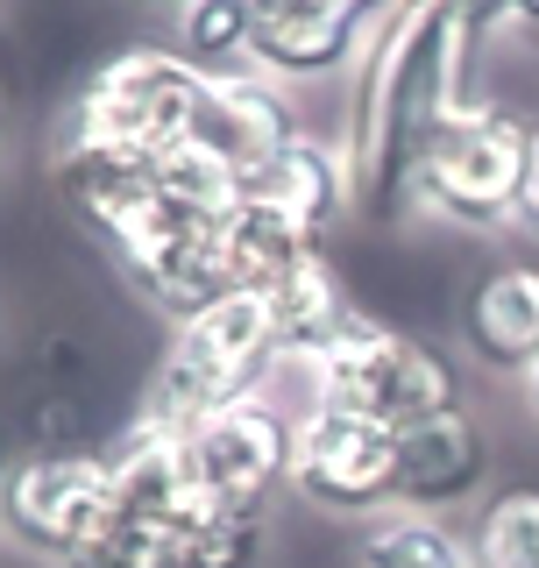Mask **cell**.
Returning a JSON list of instances; mask_svg holds the SVG:
<instances>
[{
    "mask_svg": "<svg viewBox=\"0 0 539 568\" xmlns=\"http://www.w3.org/2000/svg\"><path fill=\"white\" fill-rule=\"evenodd\" d=\"M476 50V29L461 0H390L369 29L363 71L348 106V171L355 213L376 227H398L419 213V156L440 135V121L461 100V64Z\"/></svg>",
    "mask_w": 539,
    "mask_h": 568,
    "instance_id": "6da1fadb",
    "label": "cell"
},
{
    "mask_svg": "<svg viewBox=\"0 0 539 568\" xmlns=\"http://www.w3.org/2000/svg\"><path fill=\"white\" fill-rule=\"evenodd\" d=\"M277 363H284V348H277V327H270V298L263 292H227V298H213L206 313H192V320L171 327V348L150 377L142 413H156L171 426H200V419L221 413V405L256 398Z\"/></svg>",
    "mask_w": 539,
    "mask_h": 568,
    "instance_id": "7a4b0ae2",
    "label": "cell"
},
{
    "mask_svg": "<svg viewBox=\"0 0 539 568\" xmlns=\"http://www.w3.org/2000/svg\"><path fill=\"white\" fill-rule=\"evenodd\" d=\"M305 369H313V405L363 413L376 426H390V434H405V426H419V419L455 413V405H461L455 363H447L440 348L411 342L405 327L376 320V313H355Z\"/></svg>",
    "mask_w": 539,
    "mask_h": 568,
    "instance_id": "3957f363",
    "label": "cell"
},
{
    "mask_svg": "<svg viewBox=\"0 0 539 568\" xmlns=\"http://www.w3.org/2000/svg\"><path fill=\"white\" fill-rule=\"evenodd\" d=\"M200 93H206L200 64H185L164 43H129L114 58H100V71L79 85L58 135L106 142V150H129V156H164L177 142H192Z\"/></svg>",
    "mask_w": 539,
    "mask_h": 568,
    "instance_id": "277c9868",
    "label": "cell"
},
{
    "mask_svg": "<svg viewBox=\"0 0 539 568\" xmlns=\"http://www.w3.org/2000/svg\"><path fill=\"white\" fill-rule=\"evenodd\" d=\"M526 150H532V129L518 114L490 100H461L419 156V213H440L447 227H476V235L518 221Z\"/></svg>",
    "mask_w": 539,
    "mask_h": 568,
    "instance_id": "5b68a950",
    "label": "cell"
},
{
    "mask_svg": "<svg viewBox=\"0 0 539 568\" xmlns=\"http://www.w3.org/2000/svg\"><path fill=\"white\" fill-rule=\"evenodd\" d=\"M114 519V484L93 448H35L8 462L0 484V532L35 561H71L93 532Z\"/></svg>",
    "mask_w": 539,
    "mask_h": 568,
    "instance_id": "8992f818",
    "label": "cell"
},
{
    "mask_svg": "<svg viewBox=\"0 0 539 568\" xmlns=\"http://www.w3.org/2000/svg\"><path fill=\"white\" fill-rule=\"evenodd\" d=\"M292 434H298V419L284 405H270V390H256L242 405H221L213 419L185 426L192 505L270 511V497L292 490Z\"/></svg>",
    "mask_w": 539,
    "mask_h": 568,
    "instance_id": "52a82bcc",
    "label": "cell"
},
{
    "mask_svg": "<svg viewBox=\"0 0 539 568\" xmlns=\"http://www.w3.org/2000/svg\"><path fill=\"white\" fill-rule=\"evenodd\" d=\"M292 490L334 519H376L398 505V434L363 413L313 405L292 434Z\"/></svg>",
    "mask_w": 539,
    "mask_h": 568,
    "instance_id": "ba28073f",
    "label": "cell"
},
{
    "mask_svg": "<svg viewBox=\"0 0 539 568\" xmlns=\"http://www.w3.org/2000/svg\"><path fill=\"white\" fill-rule=\"evenodd\" d=\"M114 263L135 277V292L150 298L156 313H171V327L235 292V277H227V248H221V221L185 213L171 192H164V213H156L142 235H129L114 248Z\"/></svg>",
    "mask_w": 539,
    "mask_h": 568,
    "instance_id": "9c48e42d",
    "label": "cell"
},
{
    "mask_svg": "<svg viewBox=\"0 0 539 568\" xmlns=\"http://www.w3.org/2000/svg\"><path fill=\"white\" fill-rule=\"evenodd\" d=\"M384 0H256V50L248 64L277 85L334 79L369 50Z\"/></svg>",
    "mask_w": 539,
    "mask_h": 568,
    "instance_id": "30bf717a",
    "label": "cell"
},
{
    "mask_svg": "<svg viewBox=\"0 0 539 568\" xmlns=\"http://www.w3.org/2000/svg\"><path fill=\"white\" fill-rule=\"evenodd\" d=\"M292 135H305L298 106H292V93H284L277 79H263L256 64L248 71H213L206 79L200 114H192V142H206L213 156H227V164L242 171V185H248V171L270 164Z\"/></svg>",
    "mask_w": 539,
    "mask_h": 568,
    "instance_id": "8fae6325",
    "label": "cell"
},
{
    "mask_svg": "<svg viewBox=\"0 0 539 568\" xmlns=\"http://www.w3.org/2000/svg\"><path fill=\"white\" fill-rule=\"evenodd\" d=\"M461 348L482 369L526 384L539 369V256L490 263L461 298Z\"/></svg>",
    "mask_w": 539,
    "mask_h": 568,
    "instance_id": "7c38bea8",
    "label": "cell"
},
{
    "mask_svg": "<svg viewBox=\"0 0 539 568\" xmlns=\"http://www.w3.org/2000/svg\"><path fill=\"white\" fill-rule=\"evenodd\" d=\"M482 476H490V440L469 419V405L434 413L398 434V505L405 511H434L440 519V511L469 505L482 490Z\"/></svg>",
    "mask_w": 539,
    "mask_h": 568,
    "instance_id": "4fadbf2b",
    "label": "cell"
},
{
    "mask_svg": "<svg viewBox=\"0 0 539 568\" xmlns=\"http://www.w3.org/2000/svg\"><path fill=\"white\" fill-rule=\"evenodd\" d=\"M100 462H106V484H114V511H129V519H156V526H177L192 511L185 426H171L156 413H135L100 448Z\"/></svg>",
    "mask_w": 539,
    "mask_h": 568,
    "instance_id": "5bb4252c",
    "label": "cell"
},
{
    "mask_svg": "<svg viewBox=\"0 0 539 568\" xmlns=\"http://www.w3.org/2000/svg\"><path fill=\"white\" fill-rule=\"evenodd\" d=\"M242 200H263L277 213H292L298 227L327 235L334 221L355 213V171H348V150L340 142H319V135H292L270 164L248 171Z\"/></svg>",
    "mask_w": 539,
    "mask_h": 568,
    "instance_id": "9a60e30c",
    "label": "cell"
},
{
    "mask_svg": "<svg viewBox=\"0 0 539 568\" xmlns=\"http://www.w3.org/2000/svg\"><path fill=\"white\" fill-rule=\"evenodd\" d=\"M263 298H270V327H277L284 363H313V355L327 348L355 313H363V306L348 298V277L334 271L327 248H319V256H305L298 271L284 277L277 292H263Z\"/></svg>",
    "mask_w": 539,
    "mask_h": 568,
    "instance_id": "2e32d148",
    "label": "cell"
},
{
    "mask_svg": "<svg viewBox=\"0 0 539 568\" xmlns=\"http://www.w3.org/2000/svg\"><path fill=\"white\" fill-rule=\"evenodd\" d=\"M221 248H227V277H235V292H277L305 256H319V235L298 227L292 213L263 206V200H242L221 221Z\"/></svg>",
    "mask_w": 539,
    "mask_h": 568,
    "instance_id": "e0dca14e",
    "label": "cell"
},
{
    "mask_svg": "<svg viewBox=\"0 0 539 568\" xmlns=\"http://www.w3.org/2000/svg\"><path fill=\"white\" fill-rule=\"evenodd\" d=\"M263 555H270V511L192 505L171 526V568H263Z\"/></svg>",
    "mask_w": 539,
    "mask_h": 568,
    "instance_id": "ac0fdd59",
    "label": "cell"
},
{
    "mask_svg": "<svg viewBox=\"0 0 539 568\" xmlns=\"http://www.w3.org/2000/svg\"><path fill=\"white\" fill-rule=\"evenodd\" d=\"M363 568H476V555L447 519L390 505L363 526Z\"/></svg>",
    "mask_w": 539,
    "mask_h": 568,
    "instance_id": "d6986e66",
    "label": "cell"
},
{
    "mask_svg": "<svg viewBox=\"0 0 539 568\" xmlns=\"http://www.w3.org/2000/svg\"><path fill=\"white\" fill-rule=\"evenodd\" d=\"M256 50V0H185L177 8V58L213 71H248Z\"/></svg>",
    "mask_w": 539,
    "mask_h": 568,
    "instance_id": "ffe728a7",
    "label": "cell"
},
{
    "mask_svg": "<svg viewBox=\"0 0 539 568\" xmlns=\"http://www.w3.org/2000/svg\"><path fill=\"white\" fill-rule=\"evenodd\" d=\"M469 555H476V568H539V490L532 484L482 497Z\"/></svg>",
    "mask_w": 539,
    "mask_h": 568,
    "instance_id": "44dd1931",
    "label": "cell"
},
{
    "mask_svg": "<svg viewBox=\"0 0 539 568\" xmlns=\"http://www.w3.org/2000/svg\"><path fill=\"white\" fill-rule=\"evenodd\" d=\"M156 185L185 213H200V221H227L242 206V171L227 156H213L206 142H177V150L156 156Z\"/></svg>",
    "mask_w": 539,
    "mask_h": 568,
    "instance_id": "7402d4cb",
    "label": "cell"
},
{
    "mask_svg": "<svg viewBox=\"0 0 539 568\" xmlns=\"http://www.w3.org/2000/svg\"><path fill=\"white\" fill-rule=\"evenodd\" d=\"M58 568H171V526L114 511V519H106L93 540H85L71 561H58Z\"/></svg>",
    "mask_w": 539,
    "mask_h": 568,
    "instance_id": "603a6c76",
    "label": "cell"
},
{
    "mask_svg": "<svg viewBox=\"0 0 539 568\" xmlns=\"http://www.w3.org/2000/svg\"><path fill=\"white\" fill-rule=\"evenodd\" d=\"M469 29H497V22H518V29H539V0H461Z\"/></svg>",
    "mask_w": 539,
    "mask_h": 568,
    "instance_id": "cb8c5ba5",
    "label": "cell"
},
{
    "mask_svg": "<svg viewBox=\"0 0 539 568\" xmlns=\"http://www.w3.org/2000/svg\"><path fill=\"white\" fill-rule=\"evenodd\" d=\"M518 221L539 227V129H532V150H526V200H518Z\"/></svg>",
    "mask_w": 539,
    "mask_h": 568,
    "instance_id": "d4e9b609",
    "label": "cell"
},
{
    "mask_svg": "<svg viewBox=\"0 0 539 568\" xmlns=\"http://www.w3.org/2000/svg\"><path fill=\"white\" fill-rule=\"evenodd\" d=\"M526 398H532V419H539V369H532V377H526Z\"/></svg>",
    "mask_w": 539,
    "mask_h": 568,
    "instance_id": "484cf974",
    "label": "cell"
},
{
    "mask_svg": "<svg viewBox=\"0 0 539 568\" xmlns=\"http://www.w3.org/2000/svg\"><path fill=\"white\" fill-rule=\"evenodd\" d=\"M0 129H8V85H0Z\"/></svg>",
    "mask_w": 539,
    "mask_h": 568,
    "instance_id": "4316f807",
    "label": "cell"
},
{
    "mask_svg": "<svg viewBox=\"0 0 539 568\" xmlns=\"http://www.w3.org/2000/svg\"><path fill=\"white\" fill-rule=\"evenodd\" d=\"M156 8H185V0H156Z\"/></svg>",
    "mask_w": 539,
    "mask_h": 568,
    "instance_id": "83f0119b",
    "label": "cell"
},
{
    "mask_svg": "<svg viewBox=\"0 0 539 568\" xmlns=\"http://www.w3.org/2000/svg\"><path fill=\"white\" fill-rule=\"evenodd\" d=\"M0 484H8V462H0Z\"/></svg>",
    "mask_w": 539,
    "mask_h": 568,
    "instance_id": "f1b7e54d",
    "label": "cell"
},
{
    "mask_svg": "<svg viewBox=\"0 0 539 568\" xmlns=\"http://www.w3.org/2000/svg\"><path fill=\"white\" fill-rule=\"evenodd\" d=\"M384 8H390V0H384Z\"/></svg>",
    "mask_w": 539,
    "mask_h": 568,
    "instance_id": "f546056e",
    "label": "cell"
}]
</instances>
